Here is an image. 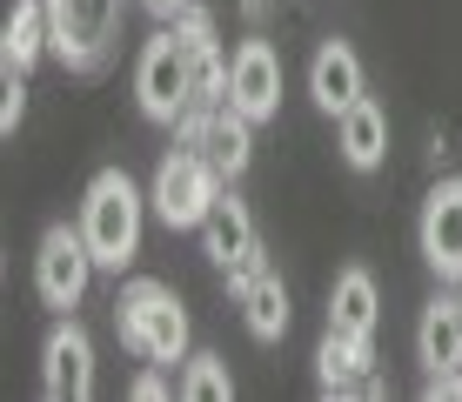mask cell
Listing matches in <instances>:
<instances>
[{"label":"cell","mask_w":462,"mask_h":402,"mask_svg":"<svg viewBox=\"0 0 462 402\" xmlns=\"http://www.w3.org/2000/svg\"><path fill=\"white\" fill-rule=\"evenodd\" d=\"M21 121H27V74H7L0 80V135H21Z\"/></svg>","instance_id":"ffe728a7"},{"label":"cell","mask_w":462,"mask_h":402,"mask_svg":"<svg viewBox=\"0 0 462 402\" xmlns=\"http://www.w3.org/2000/svg\"><path fill=\"white\" fill-rule=\"evenodd\" d=\"M228 108H242L254 127L282 115V54H275L262 34H248V41L228 54Z\"/></svg>","instance_id":"9c48e42d"},{"label":"cell","mask_w":462,"mask_h":402,"mask_svg":"<svg viewBox=\"0 0 462 402\" xmlns=\"http://www.w3.org/2000/svg\"><path fill=\"white\" fill-rule=\"evenodd\" d=\"M416 248L442 282H462V182H449V174H442V182L429 188V201H422Z\"/></svg>","instance_id":"30bf717a"},{"label":"cell","mask_w":462,"mask_h":402,"mask_svg":"<svg viewBox=\"0 0 462 402\" xmlns=\"http://www.w3.org/2000/svg\"><path fill=\"white\" fill-rule=\"evenodd\" d=\"M41 396L47 402H88L94 396V335L74 315H60L41 342Z\"/></svg>","instance_id":"52a82bcc"},{"label":"cell","mask_w":462,"mask_h":402,"mask_svg":"<svg viewBox=\"0 0 462 402\" xmlns=\"http://www.w3.org/2000/svg\"><path fill=\"white\" fill-rule=\"evenodd\" d=\"M429 402H462V369H436V376L422 382Z\"/></svg>","instance_id":"44dd1931"},{"label":"cell","mask_w":462,"mask_h":402,"mask_svg":"<svg viewBox=\"0 0 462 402\" xmlns=\"http://www.w3.org/2000/svg\"><path fill=\"white\" fill-rule=\"evenodd\" d=\"M134 396H141V402H162V396H168V376H162V362H154V369H141V376H134Z\"/></svg>","instance_id":"7402d4cb"},{"label":"cell","mask_w":462,"mask_h":402,"mask_svg":"<svg viewBox=\"0 0 462 402\" xmlns=\"http://www.w3.org/2000/svg\"><path fill=\"white\" fill-rule=\"evenodd\" d=\"M456 288H462V282H456ZM456 302H462V295H456Z\"/></svg>","instance_id":"d4e9b609"},{"label":"cell","mask_w":462,"mask_h":402,"mask_svg":"<svg viewBox=\"0 0 462 402\" xmlns=\"http://www.w3.org/2000/svg\"><path fill=\"white\" fill-rule=\"evenodd\" d=\"M174 389H181L188 402H228L235 396V376H228V362H221V356L201 349V356L181 362V382H174Z\"/></svg>","instance_id":"d6986e66"},{"label":"cell","mask_w":462,"mask_h":402,"mask_svg":"<svg viewBox=\"0 0 462 402\" xmlns=\"http://www.w3.org/2000/svg\"><path fill=\"white\" fill-rule=\"evenodd\" d=\"M134 101H141V115L162 121V127H174L188 108H195V54H188V41L174 34V27H162V34L141 47V61H134Z\"/></svg>","instance_id":"277c9868"},{"label":"cell","mask_w":462,"mask_h":402,"mask_svg":"<svg viewBox=\"0 0 462 402\" xmlns=\"http://www.w3.org/2000/svg\"><path fill=\"white\" fill-rule=\"evenodd\" d=\"M416 362L429 376L436 369H462V302L456 295H436L416 315Z\"/></svg>","instance_id":"2e32d148"},{"label":"cell","mask_w":462,"mask_h":402,"mask_svg":"<svg viewBox=\"0 0 462 402\" xmlns=\"http://www.w3.org/2000/svg\"><path fill=\"white\" fill-rule=\"evenodd\" d=\"M127 0H47V34H54V61L68 74H101L121 47Z\"/></svg>","instance_id":"3957f363"},{"label":"cell","mask_w":462,"mask_h":402,"mask_svg":"<svg viewBox=\"0 0 462 402\" xmlns=\"http://www.w3.org/2000/svg\"><path fill=\"white\" fill-rule=\"evenodd\" d=\"M336 148L356 174H375L382 161H389V108H382L375 94H362L356 108L336 115Z\"/></svg>","instance_id":"5bb4252c"},{"label":"cell","mask_w":462,"mask_h":402,"mask_svg":"<svg viewBox=\"0 0 462 402\" xmlns=\"http://www.w3.org/2000/svg\"><path fill=\"white\" fill-rule=\"evenodd\" d=\"M141 221H148V195H141L121 168H101L88 182V195H81V235H88L94 262H101L107 276H121L141 255Z\"/></svg>","instance_id":"7a4b0ae2"},{"label":"cell","mask_w":462,"mask_h":402,"mask_svg":"<svg viewBox=\"0 0 462 402\" xmlns=\"http://www.w3.org/2000/svg\"><path fill=\"white\" fill-rule=\"evenodd\" d=\"M228 288H235V302H242V322H248L254 342H282V335H289L295 309H289V282H282L275 268H248V276H235Z\"/></svg>","instance_id":"4fadbf2b"},{"label":"cell","mask_w":462,"mask_h":402,"mask_svg":"<svg viewBox=\"0 0 462 402\" xmlns=\"http://www.w3.org/2000/svg\"><path fill=\"white\" fill-rule=\"evenodd\" d=\"M94 248H88V235H81V221H54V229H41V248H34V295L47 302L54 315H74L81 309V295H88V282H94Z\"/></svg>","instance_id":"8992f818"},{"label":"cell","mask_w":462,"mask_h":402,"mask_svg":"<svg viewBox=\"0 0 462 402\" xmlns=\"http://www.w3.org/2000/svg\"><path fill=\"white\" fill-rule=\"evenodd\" d=\"M41 54H54V34H47V0H14L7 27H0V68L27 74Z\"/></svg>","instance_id":"e0dca14e"},{"label":"cell","mask_w":462,"mask_h":402,"mask_svg":"<svg viewBox=\"0 0 462 402\" xmlns=\"http://www.w3.org/2000/svg\"><path fill=\"white\" fill-rule=\"evenodd\" d=\"M141 7H148V14H162V21H174V14H181L188 0H141Z\"/></svg>","instance_id":"603a6c76"},{"label":"cell","mask_w":462,"mask_h":402,"mask_svg":"<svg viewBox=\"0 0 462 402\" xmlns=\"http://www.w3.org/2000/svg\"><path fill=\"white\" fill-rule=\"evenodd\" d=\"M362 94H369V74H362L356 47H348L342 34L315 41V54H309V101L322 108V115H342V108H356Z\"/></svg>","instance_id":"8fae6325"},{"label":"cell","mask_w":462,"mask_h":402,"mask_svg":"<svg viewBox=\"0 0 462 402\" xmlns=\"http://www.w3.org/2000/svg\"><path fill=\"white\" fill-rule=\"evenodd\" d=\"M315 376H322V396H382V382H375V342L342 335V329L322 335V349H315Z\"/></svg>","instance_id":"7c38bea8"},{"label":"cell","mask_w":462,"mask_h":402,"mask_svg":"<svg viewBox=\"0 0 462 402\" xmlns=\"http://www.w3.org/2000/svg\"><path fill=\"white\" fill-rule=\"evenodd\" d=\"M201 255L221 268V276H248V268H268V255H262V229H254V215H248V201H235L228 188H221V201L208 208V221H201Z\"/></svg>","instance_id":"ba28073f"},{"label":"cell","mask_w":462,"mask_h":402,"mask_svg":"<svg viewBox=\"0 0 462 402\" xmlns=\"http://www.w3.org/2000/svg\"><path fill=\"white\" fill-rule=\"evenodd\" d=\"M201 154H208L215 168H221V182L248 174V161H254V121L242 115V108L221 101V108H215V121H208V135H201Z\"/></svg>","instance_id":"ac0fdd59"},{"label":"cell","mask_w":462,"mask_h":402,"mask_svg":"<svg viewBox=\"0 0 462 402\" xmlns=\"http://www.w3.org/2000/svg\"><path fill=\"white\" fill-rule=\"evenodd\" d=\"M242 14H248V21H268V14H275V0H242Z\"/></svg>","instance_id":"cb8c5ba5"},{"label":"cell","mask_w":462,"mask_h":402,"mask_svg":"<svg viewBox=\"0 0 462 402\" xmlns=\"http://www.w3.org/2000/svg\"><path fill=\"white\" fill-rule=\"evenodd\" d=\"M115 335H121L127 356L162 362V369H174V362L195 356V329H188L181 295H174L168 282H154V276L121 282V295H115Z\"/></svg>","instance_id":"6da1fadb"},{"label":"cell","mask_w":462,"mask_h":402,"mask_svg":"<svg viewBox=\"0 0 462 402\" xmlns=\"http://www.w3.org/2000/svg\"><path fill=\"white\" fill-rule=\"evenodd\" d=\"M375 322H382V288H375V276H369V268H342L336 288H328V329L375 342Z\"/></svg>","instance_id":"9a60e30c"},{"label":"cell","mask_w":462,"mask_h":402,"mask_svg":"<svg viewBox=\"0 0 462 402\" xmlns=\"http://www.w3.org/2000/svg\"><path fill=\"white\" fill-rule=\"evenodd\" d=\"M221 168L201 148H174L162 154V168H154V188H148V201H154V215L168 221V229H201L208 221V208L221 201Z\"/></svg>","instance_id":"5b68a950"}]
</instances>
